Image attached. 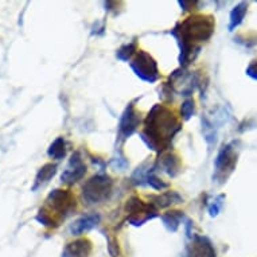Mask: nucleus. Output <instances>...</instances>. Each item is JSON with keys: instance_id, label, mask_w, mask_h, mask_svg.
<instances>
[{"instance_id": "nucleus-2", "label": "nucleus", "mask_w": 257, "mask_h": 257, "mask_svg": "<svg viewBox=\"0 0 257 257\" xmlns=\"http://www.w3.org/2000/svg\"><path fill=\"white\" fill-rule=\"evenodd\" d=\"M214 19L209 15H193L175 26L171 34L178 39L181 46V65L189 63L193 53H198L201 49L199 43L210 39L214 33Z\"/></svg>"}, {"instance_id": "nucleus-13", "label": "nucleus", "mask_w": 257, "mask_h": 257, "mask_svg": "<svg viewBox=\"0 0 257 257\" xmlns=\"http://www.w3.org/2000/svg\"><path fill=\"white\" fill-rule=\"evenodd\" d=\"M156 166H159V169L169 174L170 177H175L181 171V159L173 152H166L158 159Z\"/></svg>"}, {"instance_id": "nucleus-11", "label": "nucleus", "mask_w": 257, "mask_h": 257, "mask_svg": "<svg viewBox=\"0 0 257 257\" xmlns=\"http://www.w3.org/2000/svg\"><path fill=\"white\" fill-rule=\"evenodd\" d=\"M93 245L88 238H77L69 242L63 249L61 257H89L92 253Z\"/></svg>"}, {"instance_id": "nucleus-10", "label": "nucleus", "mask_w": 257, "mask_h": 257, "mask_svg": "<svg viewBox=\"0 0 257 257\" xmlns=\"http://www.w3.org/2000/svg\"><path fill=\"white\" fill-rule=\"evenodd\" d=\"M186 257H217L214 245L207 237L193 236L191 242L187 246Z\"/></svg>"}, {"instance_id": "nucleus-17", "label": "nucleus", "mask_w": 257, "mask_h": 257, "mask_svg": "<svg viewBox=\"0 0 257 257\" xmlns=\"http://www.w3.org/2000/svg\"><path fill=\"white\" fill-rule=\"evenodd\" d=\"M246 10H248V5L246 3H240L237 5L230 13V22H229V31L238 27L242 23L245 15H246Z\"/></svg>"}, {"instance_id": "nucleus-23", "label": "nucleus", "mask_w": 257, "mask_h": 257, "mask_svg": "<svg viewBox=\"0 0 257 257\" xmlns=\"http://www.w3.org/2000/svg\"><path fill=\"white\" fill-rule=\"evenodd\" d=\"M108 252L112 257L118 256V242L116 238H108Z\"/></svg>"}, {"instance_id": "nucleus-9", "label": "nucleus", "mask_w": 257, "mask_h": 257, "mask_svg": "<svg viewBox=\"0 0 257 257\" xmlns=\"http://www.w3.org/2000/svg\"><path fill=\"white\" fill-rule=\"evenodd\" d=\"M140 124V113L136 110L134 105H128L124 113L121 114L120 124H118V136L121 139H128L138 130Z\"/></svg>"}, {"instance_id": "nucleus-4", "label": "nucleus", "mask_w": 257, "mask_h": 257, "mask_svg": "<svg viewBox=\"0 0 257 257\" xmlns=\"http://www.w3.org/2000/svg\"><path fill=\"white\" fill-rule=\"evenodd\" d=\"M112 187H113L112 178L105 174H98V175L90 178L82 186V198H84L85 203H88V205L101 203L109 198Z\"/></svg>"}, {"instance_id": "nucleus-6", "label": "nucleus", "mask_w": 257, "mask_h": 257, "mask_svg": "<svg viewBox=\"0 0 257 257\" xmlns=\"http://www.w3.org/2000/svg\"><path fill=\"white\" fill-rule=\"evenodd\" d=\"M125 209L126 213H130V217H126V221L134 226H142L144 222L158 217L156 207L151 203L146 205L138 197H132L126 202Z\"/></svg>"}, {"instance_id": "nucleus-24", "label": "nucleus", "mask_w": 257, "mask_h": 257, "mask_svg": "<svg viewBox=\"0 0 257 257\" xmlns=\"http://www.w3.org/2000/svg\"><path fill=\"white\" fill-rule=\"evenodd\" d=\"M246 74H248L250 78L257 81V61H253V62L249 65L248 69H246Z\"/></svg>"}, {"instance_id": "nucleus-5", "label": "nucleus", "mask_w": 257, "mask_h": 257, "mask_svg": "<svg viewBox=\"0 0 257 257\" xmlns=\"http://www.w3.org/2000/svg\"><path fill=\"white\" fill-rule=\"evenodd\" d=\"M131 68L136 76L146 82L154 84L159 80V69L158 63L151 55L146 51H139L131 62Z\"/></svg>"}, {"instance_id": "nucleus-1", "label": "nucleus", "mask_w": 257, "mask_h": 257, "mask_svg": "<svg viewBox=\"0 0 257 257\" xmlns=\"http://www.w3.org/2000/svg\"><path fill=\"white\" fill-rule=\"evenodd\" d=\"M181 128L182 122L174 110L165 105H155L144 121L142 139L154 151H163Z\"/></svg>"}, {"instance_id": "nucleus-14", "label": "nucleus", "mask_w": 257, "mask_h": 257, "mask_svg": "<svg viewBox=\"0 0 257 257\" xmlns=\"http://www.w3.org/2000/svg\"><path fill=\"white\" fill-rule=\"evenodd\" d=\"M152 201L151 205L158 209V207H169L171 206L173 203H181L183 199L182 197L178 193L175 191H166L163 194L160 195H156V197H152Z\"/></svg>"}, {"instance_id": "nucleus-21", "label": "nucleus", "mask_w": 257, "mask_h": 257, "mask_svg": "<svg viewBox=\"0 0 257 257\" xmlns=\"http://www.w3.org/2000/svg\"><path fill=\"white\" fill-rule=\"evenodd\" d=\"M194 112H195V104L191 98L186 100V101L182 104L181 114H182V117H183V120H189V118L194 114Z\"/></svg>"}, {"instance_id": "nucleus-8", "label": "nucleus", "mask_w": 257, "mask_h": 257, "mask_svg": "<svg viewBox=\"0 0 257 257\" xmlns=\"http://www.w3.org/2000/svg\"><path fill=\"white\" fill-rule=\"evenodd\" d=\"M85 173H86V166L82 160V156H81L80 152H74L70 156V160H69L65 171H63L61 181L65 185H73V183L82 179Z\"/></svg>"}, {"instance_id": "nucleus-20", "label": "nucleus", "mask_w": 257, "mask_h": 257, "mask_svg": "<svg viewBox=\"0 0 257 257\" xmlns=\"http://www.w3.org/2000/svg\"><path fill=\"white\" fill-rule=\"evenodd\" d=\"M136 49H138V47H136L135 42L124 45V46H121L118 49L116 57H117L118 59H121V61H130V59L132 58V55L136 53Z\"/></svg>"}, {"instance_id": "nucleus-12", "label": "nucleus", "mask_w": 257, "mask_h": 257, "mask_svg": "<svg viewBox=\"0 0 257 257\" xmlns=\"http://www.w3.org/2000/svg\"><path fill=\"white\" fill-rule=\"evenodd\" d=\"M100 221H101V217H100V214H96V213L82 215L81 218L74 221V223L70 226V233L73 236H81V234L92 230L93 228H96L100 223Z\"/></svg>"}, {"instance_id": "nucleus-19", "label": "nucleus", "mask_w": 257, "mask_h": 257, "mask_svg": "<svg viewBox=\"0 0 257 257\" xmlns=\"http://www.w3.org/2000/svg\"><path fill=\"white\" fill-rule=\"evenodd\" d=\"M146 181H147V183L151 186L152 189H155V190H163L169 187V183H166V182L162 181L160 178L156 177L154 167H152L151 171H148L147 175H146Z\"/></svg>"}, {"instance_id": "nucleus-22", "label": "nucleus", "mask_w": 257, "mask_h": 257, "mask_svg": "<svg viewBox=\"0 0 257 257\" xmlns=\"http://www.w3.org/2000/svg\"><path fill=\"white\" fill-rule=\"evenodd\" d=\"M222 195H219L218 198L215 199L214 202L211 203L210 206H209V213H210L211 217H214V215H217L219 213V210H221V206H222Z\"/></svg>"}, {"instance_id": "nucleus-18", "label": "nucleus", "mask_w": 257, "mask_h": 257, "mask_svg": "<svg viewBox=\"0 0 257 257\" xmlns=\"http://www.w3.org/2000/svg\"><path fill=\"white\" fill-rule=\"evenodd\" d=\"M49 156H50L51 159H57L61 160L65 158L66 155V142L63 138H58V139H55L53 142V144L49 148V151H47Z\"/></svg>"}, {"instance_id": "nucleus-16", "label": "nucleus", "mask_w": 257, "mask_h": 257, "mask_svg": "<svg viewBox=\"0 0 257 257\" xmlns=\"http://www.w3.org/2000/svg\"><path fill=\"white\" fill-rule=\"evenodd\" d=\"M162 221L165 223V226L169 229L170 232H177L179 225L183 221V213L179 210L167 211L162 215Z\"/></svg>"}, {"instance_id": "nucleus-3", "label": "nucleus", "mask_w": 257, "mask_h": 257, "mask_svg": "<svg viewBox=\"0 0 257 257\" xmlns=\"http://www.w3.org/2000/svg\"><path fill=\"white\" fill-rule=\"evenodd\" d=\"M76 197L69 190H54L49 194L37 219L47 228H57L76 210Z\"/></svg>"}, {"instance_id": "nucleus-7", "label": "nucleus", "mask_w": 257, "mask_h": 257, "mask_svg": "<svg viewBox=\"0 0 257 257\" xmlns=\"http://www.w3.org/2000/svg\"><path fill=\"white\" fill-rule=\"evenodd\" d=\"M236 163H237V155L232 144H226V146H223L214 160L215 179H219L221 182L226 181L229 175L233 173Z\"/></svg>"}, {"instance_id": "nucleus-15", "label": "nucleus", "mask_w": 257, "mask_h": 257, "mask_svg": "<svg viewBox=\"0 0 257 257\" xmlns=\"http://www.w3.org/2000/svg\"><path fill=\"white\" fill-rule=\"evenodd\" d=\"M55 173H57V166L53 165V163H47L39 170V173L37 174V178H35L34 186H33V190H37L38 187H41L42 185L47 183L50 181L51 178L54 177Z\"/></svg>"}]
</instances>
